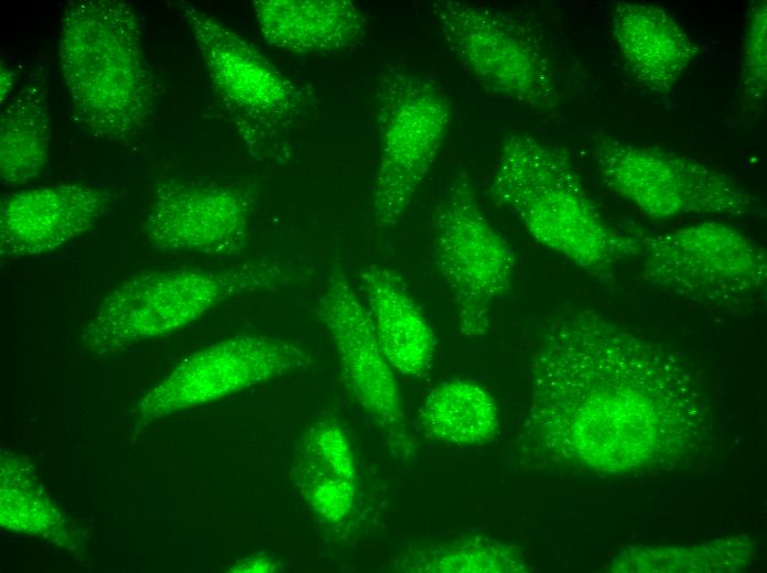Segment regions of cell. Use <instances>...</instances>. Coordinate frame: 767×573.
Wrapping results in <instances>:
<instances>
[{
  "instance_id": "25",
  "label": "cell",
  "mask_w": 767,
  "mask_h": 573,
  "mask_svg": "<svg viewBox=\"0 0 767 573\" xmlns=\"http://www.w3.org/2000/svg\"><path fill=\"white\" fill-rule=\"evenodd\" d=\"M0 74V105H3L4 101L13 94V85L15 83L17 75L11 68L3 66H1Z\"/></svg>"
},
{
  "instance_id": "17",
  "label": "cell",
  "mask_w": 767,
  "mask_h": 573,
  "mask_svg": "<svg viewBox=\"0 0 767 573\" xmlns=\"http://www.w3.org/2000/svg\"><path fill=\"white\" fill-rule=\"evenodd\" d=\"M267 45L293 55L339 53L365 32V18L349 0H258L252 2Z\"/></svg>"
},
{
  "instance_id": "3",
  "label": "cell",
  "mask_w": 767,
  "mask_h": 573,
  "mask_svg": "<svg viewBox=\"0 0 767 573\" xmlns=\"http://www.w3.org/2000/svg\"><path fill=\"white\" fill-rule=\"evenodd\" d=\"M490 191L538 244L586 271L639 255V239L604 218L568 156L529 133L503 140Z\"/></svg>"
},
{
  "instance_id": "21",
  "label": "cell",
  "mask_w": 767,
  "mask_h": 573,
  "mask_svg": "<svg viewBox=\"0 0 767 573\" xmlns=\"http://www.w3.org/2000/svg\"><path fill=\"white\" fill-rule=\"evenodd\" d=\"M395 569L410 573H518L528 566L517 545L468 536L408 550Z\"/></svg>"
},
{
  "instance_id": "22",
  "label": "cell",
  "mask_w": 767,
  "mask_h": 573,
  "mask_svg": "<svg viewBox=\"0 0 767 573\" xmlns=\"http://www.w3.org/2000/svg\"><path fill=\"white\" fill-rule=\"evenodd\" d=\"M754 547L745 537H734L696 547L645 548L615 559L613 572H734L745 567Z\"/></svg>"
},
{
  "instance_id": "7",
  "label": "cell",
  "mask_w": 767,
  "mask_h": 573,
  "mask_svg": "<svg viewBox=\"0 0 767 573\" xmlns=\"http://www.w3.org/2000/svg\"><path fill=\"white\" fill-rule=\"evenodd\" d=\"M431 255L462 332H485L493 305L511 289L516 257L483 210L465 171L453 174L434 207Z\"/></svg>"
},
{
  "instance_id": "1",
  "label": "cell",
  "mask_w": 767,
  "mask_h": 573,
  "mask_svg": "<svg viewBox=\"0 0 767 573\" xmlns=\"http://www.w3.org/2000/svg\"><path fill=\"white\" fill-rule=\"evenodd\" d=\"M529 376L528 435L568 466L665 467L699 445L707 426L709 398L693 367L593 310L553 322Z\"/></svg>"
},
{
  "instance_id": "5",
  "label": "cell",
  "mask_w": 767,
  "mask_h": 573,
  "mask_svg": "<svg viewBox=\"0 0 767 573\" xmlns=\"http://www.w3.org/2000/svg\"><path fill=\"white\" fill-rule=\"evenodd\" d=\"M584 147L608 191L648 217H745L761 210L760 199L734 176L692 158L603 133Z\"/></svg>"
},
{
  "instance_id": "2",
  "label": "cell",
  "mask_w": 767,
  "mask_h": 573,
  "mask_svg": "<svg viewBox=\"0 0 767 573\" xmlns=\"http://www.w3.org/2000/svg\"><path fill=\"white\" fill-rule=\"evenodd\" d=\"M143 13L122 0H73L57 43L71 120L95 139L129 144L151 120L155 90Z\"/></svg>"
},
{
  "instance_id": "23",
  "label": "cell",
  "mask_w": 767,
  "mask_h": 573,
  "mask_svg": "<svg viewBox=\"0 0 767 573\" xmlns=\"http://www.w3.org/2000/svg\"><path fill=\"white\" fill-rule=\"evenodd\" d=\"M767 91V6L752 1L744 21L739 54L738 98L747 110L761 107Z\"/></svg>"
},
{
  "instance_id": "8",
  "label": "cell",
  "mask_w": 767,
  "mask_h": 573,
  "mask_svg": "<svg viewBox=\"0 0 767 573\" xmlns=\"http://www.w3.org/2000/svg\"><path fill=\"white\" fill-rule=\"evenodd\" d=\"M642 279L660 290L716 306L745 304L766 290V249L714 220L639 240Z\"/></svg>"
},
{
  "instance_id": "9",
  "label": "cell",
  "mask_w": 767,
  "mask_h": 573,
  "mask_svg": "<svg viewBox=\"0 0 767 573\" xmlns=\"http://www.w3.org/2000/svg\"><path fill=\"white\" fill-rule=\"evenodd\" d=\"M430 13L443 46L487 90L538 109L554 107L555 72L526 21L462 1H435Z\"/></svg>"
},
{
  "instance_id": "14",
  "label": "cell",
  "mask_w": 767,
  "mask_h": 573,
  "mask_svg": "<svg viewBox=\"0 0 767 573\" xmlns=\"http://www.w3.org/2000/svg\"><path fill=\"white\" fill-rule=\"evenodd\" d=\"M108 203L105 190L84 183L10 194L0 208V253L19 258L52 252L87 233Z\"/></svg>"
},
{
  "instance_id": "24",
  "label": "cell",
  "mask_w": 767,
  "mask_h": 573,
  "mask_svg": "<svg viewBox=\"0 0 767 573\" xmlns=\"http://www.w3.org/2000/svg\"><path fill=\"white\" fill-rule=\"evenodd\" d=\"M282 570L281 563L267 556H251L239 564L237 572H279Z\"/></svg>"
},
{
  "instance_id": "12",
  "label": "cell",
  "mask_w": 767,
  "mask_h": 573,
  "mask_svg": "<svg viewBox=\"0 0 767 573\" xmlns=\"http://www.w3.org/2000/svg\"><path fill=\"white\" fill-rule=\"evenodd\" d=\"M177 8L212 86L236 117L270 129L287 127L298 117L296 87L257 47L193 4L180 1Z\"/></svg>"
},
{
  "instance_id": "15",
  "label": "cell",
  "mask_w": 767,
  "mask_h": 573,
  "mask_svg": "<svg viewBox=\"0 0 767 573\" xmlns=\"http://www.w3.org/2000/svg\"><path fill=\"white\" fill-rule=\"evenodd\" d=\"M609 30L635 82L648 94H670L699 54L681 23L651 3L617 1Z\"/></svg>"
},
{
  "instance_id": "19",
  "label": "cell",
  "mask_w": 767,
  "mask_h": 573,
  "mask_svg": "<svg viewBox=\"0 0 767 573\" xmlns=\"http://www.w3.org/2000/svg\"><path fill=\"white\" fill-rule=\"evenodd\" d=\"M48 89L41 71L13 93L0 112V176L4 185H19L42 175L52 132Z\"/></svg>"
},
{
  "instance_id": "4",
  "label": "cell",
  "mask_w": 767,
  "mask_h": 573,
  "mask_svg": "<svg viewBox=\"0 0 767 573\" xmlns=\"http://www.w3.org/2000/svg\"><path fill=\"white\" fill-rule=\"evenodd\" d=\"M288 279L283 269L270 263L142 272L116 285L102 298L87 324L85 339L90 349L109 352L168 335L230 298L273 289Z\"/></svg>"
},
{
  "instance_id": "18",
  "label": "cell",
  "mask_w": 767,
  "mask_h": 573,
  "mask_svg": "<svg viewBox=\"0 0 767 573\" xmlns=\"http://www.w3.org/2000/svg\"><path fill=\"white\" fill-rule=\"evenodd\" d=\"M312 511L327 523L345 520L357 496V469L348 437L333 420L314 422L304 432L291 472Z\"/></svg>"
},
{
  "instance_id": "10",
  "label": "cell",
  "mask_w": 767,
  "mask_h": 573,
  "mask_svg": "<svg viewBox=\"0 0 767 573\" xmlns=\"http://www.w3.org/2000/svg\"><path fill=\"white\" fill-rule=\"evenodd\" d=\"M317 314L335 347L348 393L388 435L397 454H413L395 370L379 345L366 304L344 269L332 270Z\"/></svg>"
},
{
  "instance_id": "11",
  "label": "cell",
  "mask_w": 767,
  "mask_h": 573,
  "mask_svg": "<svg viewBox=\"0 0 767 573\" xmlns=\"http://www.w3.org/2000/svg\"><path fill=\"white\" fill-rule=\"evenodd\" d=\"M253 203L251 192L236 183L164 177L142 238L155 251L237 257L250 241Z\"/></svg>"
},
{
  "instance_id": "13",
  "label": "cell",
  "mask_w": 767,
  "mask_h": 573,
  "mask_svg": "<svg viewBox=\"0 0 767 573\" xmlns=\"http://www.w3.org/2000/svg\"><path fill=\"white\" fill-rule=\"evenodd\" d=\"M310 363L295 343L242 335L197 350L177 365L140 402L147 413H166L210 402L302 369Z\"/></svg>"
},
{
  "instance_id": "20",
  "label": "cell",
  "mask_w": 767,
  "mask_h": 573,
  "mask_svg": "<svg viewBox=\"0 0 767 573\" xmlns=\"http://www.w3.org/2000/svg\"><path fill=\"white\" fill-rule=\"evenodd\" d=\"M420 421L434 440L456 445H482L499 429V409L494 396L471 379H451L437 385L420 408Z\"/></svg>"
},
{
  "instance_id": "6",
  "label": "cell",
  "mask_w": 767,
  "mask_h": 573,
  "mask_svg": "<svg viewBox=\"0 0 767 573\" xmlns=\"http://www.w3.org/2000/svg\"><path fill=\"white\" fill-rule=\"evenodd\" d=\"M379 159L369 208L379 229L393 228L435 162L451 122L450 104L432 77L393 68L375 91Z\"/></svg>"
},
{
  "instance_id": "16",
  "label": "cell",
  "mask_w": 767,
  "mask_h": 573,
  "mask_svg": "<svg viewBox=\"0 0 767 573\" xmlns=\"http://www.w3.org/2000/svg\"><path fill=\"white\" fill-rule=\"evenodd\" d=\"M359 279L377 339L395 372L413 379L426 376L434 361L435 336L404 281L379 266L363 268Z\"/></svg>"
}]
</instances>
